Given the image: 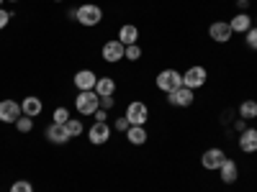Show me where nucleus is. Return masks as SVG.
Here are the masks:
<instances>
[{"mask_svg": "<svg viewBox=\"0 0 257 192\" xmlns=\"http://www.w3.org/2000/svg\"><path fill=\"white\" fill-rule=\"evenodd\" d=\"M100 20H103V10H100V6H95V3H85V6L77 8V24H80V26L93 28V26L100 24Z\"/></svg>", "mask_w": 257, "mask_h": 192, "instance_id": "nucleus-1", "label": "nucleus"}, {"mask_svg": "<svg viewBox=\"0 0 257 192\" xmlns=\"http://www.w3.org/2000/svg\"><path fill=\"white\" fill-rule=\"evenodd\" d=\"M75 108H77L80 116H93V113L100 108V98H98V92H95V90H85V92H80V95L75 98Z\"/></svg>", "mask_w": 257, "mask_h": 192, "instance_id": "nucleus-2", "label": "nucleus"}, {"mask_svg": "<svg viewBox=\"0 0 257 192\" xmlns=\"http://www.w3.org/2000/svg\"><path fill=\"white\" fill-rule=\"evenodd\" d=\"M155 82H157V88H160L162 92H173V90L183 88V74H180L178 70H162Z\"/></svg>", "mask_w": 257, "mask_h": 192, "instance_id": "nucleus-3", "label": "nucleus"}, {"mask_svg": "<svg viewBox=\"0 0 257 192\" xmlns=\"http://www.w3.org/2000/svg\"><path fill=\"white\" fill-rule=\"evenodd\" d=\"M123 116L128 118V123H132V126H147V120H149V108H147L142 100H134V102H128V108H126Z\"/></svg>", "mask_w": 257, "mask_h": 192, "instance_id": "nucleus-4", "label": "nucleus"}, {"mask_svg": "<svg viewBox=\"0 0 257 192\" xmlns=\"http://www.w3.org/2000/svg\"><path fill=\"white\" fill-rule=\"evenodd\" d=\"M206 77H208L206 67L196 64V67H190L188 72H183V84H185V88H190V90H198V88H203V84H206Z\"/></svg>", "mask_w": 257, "mask_h": 192, "instance_id": "nucleus-5", "label": "nucleus"}, {"mask_svg": "<svg viewBox=\"0 0 257 192\" xmlns=\"http://www.w3.org/2000/svg\"><path fill=\"white\" fill-rule=\"evenodd\" d=\"M111 134H113V128H111L108 123H105V120H103V123L95 120V123L90 126V131H88V138H90L93 146H103V144H108Z\"/></svg>", "mask_w": 257, "mask_h": 192, "instance_id": "nucleus-6", "label": "nucleus"}, {"mask_svg": "<svg viewBox=\"0 0 257 192\" xmlns=\"http://www.w3.org/2000/svg\"><path fill=\"white\" fill-rule=\"evenodd\" d=\"M21 116H24V110H21V102L16 100H0V123H16Z\"/></svg>", "mask_w": 257, "mask_h": 192, "instance_id": "nucleus-7", "label": "nucleus"}, {"mask_svg": "<svg viewBox=\"0 0 257 192\" xmlns=\"http://www.w3.org/2000/svg\"><path fill=\"white\" fill-rule=\"evenodd\" d=\"M224 159H226V154L221 152V148H206L203 152V156H201V164H203V169H208V172H219V166L224 164Z\"/></svg>", "mask_w": 257, "mask_h": 192, "instance_id": "nucleus-8", "label": "nucleus"}, {"mask_svg": "<svg viewBox=\"0 0 257 192\" xmlns=\"http://www.w3.org/2000/svg\"><path fill=\"white\" fill-rule=\"evenodd\" d=\"M193 100H196V98H193V90L185 88V84L178 88V90H173V92H167V102L175 105V108H190Z\"/></svg>", "mask_w": 257, "mask_h": 192, "instance_id": "nucleus-9", "label": "nucleus"}, {"mask_svg": "<svg viewBox=\"0 0 257 192\" xmlns=\"http://www.w3.org/2000/svg\"><path fill=\"white\" fill-rule=\"evenodd\" d=\"M231 26L226 24V20H213V24L208 26V36L216 41V44H226V41L231 38Z\"/></svg>", "mask_w": 257, "mask_h": 192, "instance_id": "nucleus-10", "label": "nucleus"}, {"mask_svg": "<svg viewBox=\"0 0 257 192\" xmlns=\"http://www.w3.org/2000/svg\"><path fill=\"white\" fill-rule=\"evenodd\" d=\"M123 52H126V46L121 44V41L118 38H113V41H105V44H103V49H100V54H103V59L105 62H121L123 59Z\"/></svg>", "mask_w": 257, "mask_h": 192, "instance_id": "nucleus-11", "label": "nucleus"}, {"mask_svg": "<svg viewBox=\"0 0 257 192\" xmlns=\"http://www.w3.org/2000/svg\"><path fill=\"white\" fill-rule=\"evenodd\" d=\"M95 82H98V74H95L93 70H80V72L75 74V88H77L80 92L95 90Z\"/></svg>", "mask_w": 257, "mask_h": 192, "instance_id": "nucleus-12", "label": "nucleus"}, {"mask_svg": "<svg viewBox=\"0 0 257 192\" xmlns=\"http://www.w3.org/2000/svg\"><path fill=\"white\" fill-rule=\"evenodd\" d=\"M44 136L52 141V144H67L70 141V134H67V128H64L62 123H49L47 126V131H44Z\"/></svg>", "mask_w": 257, "mask_h": 192, "instance_id": "nucleus-13", "label": "nucleus"}, {"mask_svg": "<svg viewBox=\"0 0 257 192\" xmlns=\"http://www.w3.org/2000/svg\"><path fill=\"white\" fill-rule=\"evenodd\" d=\"M239 148L244 154H254L257 152V131H254V128L247 126L244 131L239 134Z\"/></svg>", "mask_w": 257, "mask_h": 192, "instance_id": "nucleus-14", "label": "nucleus"}, {"mask_svg": "<svg viewBox=\"0 0 257 192\" xmlns=\"http://www.w3.org/2000/svg\"><path fill=\"white\" fill-rule=\"evenodd\" d=\"M21 110H24V116H29V118H36L41 110H44V102H41V98H36V95H29V98L21 100Z\"/></svg>", "mask_w": 257, "mask_h": 192, "instance_id": "nucleus-15", "label": "nucleus"}, {"mask_svg": "<svg viewBox=\"0 0 257 192\" xmlns=\"http://www.w3.org/2000/svg\"><path fill=\"white\" fill-rule=\"evenodd\" d=\"M219 174H221L224 184H234L239 180V169H237V164H234V159H224V164L219 166Z\"/></svg>", "mask_w": 257, "mask_h": 192, "instance_id": "nucleus-16", "label": "nucleus"}, {"mask_svg": "<svg viewBox=\"0 0 257 192\" xmlns=\"http://www.w3.org/2000/svg\"><path fill=\"white\" fill-rule=\"evenodd\" d=\"M229 26H231L234 34H247V31L252 28V16L242 10V13H237V16L229 20Z\"/></svg>", "mask_w": 257, "mask_h": 192, "instance_id": "nucleus-17", "label": "nucleus"}, {"mask_svg": "<svg viewBox=\"0 0 257 192\" xmlns=\"http://www.w3.org/2000/svg\"><path fill=\"white\" fill-rule=\"evenodd\" d=\"M118 41H121L123 46L137 44V41H139V28H137L134 24H123V26L118 28Z\"/></svg>", "mask_w": 257, "mask_h": 192, "instance_id": "nucleus-18", "label": "nucleus"}, {"mask_svg": "<svg viewBox=\"0 0 257 192\" xmlns=\"http://www.w3.org/2000/svg\"><path fill=\"white\" fill-rule=\"evenodd\" d=\"M126 138H128V144H132V146H142V144H147L149 134H147V128H144V126H128Z\"/></svg>", "mask_w": 257, "mask_h": 192, "instance_id": "nucleus-19", "label": "nucleus"}, {"mask_svg": "<svg viewBox=\"0 0 257 192\" xmlns=\"http://www.w3.org/2000/svg\"><path fill=\"white\" fill-rule=\"evenodd\" d=\"M95 92H98V98H113V92H116V82H113L111 77H98V82H95Z\"/></svg>", "mask_w": 257, "mask_h": 192, "instance_id": "nucleus-20", "label": "nucleus"}, {"mask_svg": "<svg viewBox=\"0 0 257 192\" xmlns=\"http://www.w3.org/2000/svg\"><path fill=\"white\" fill-rule=\"evenodd\" d=\"M239 116H242L244 120L257 118V100H244V102L239 105Z\"/></svg>", "mask_w": 257, "mask_h": 192, "instance_id": "nucleus-21", "label": "nucleus"}, {"mask_svg": "<svg viewBox=\"0 0 257 192\" xmlns=\"http://www.w3.org/2000/svg\"><path fill=\"white\" fill-rule=\"evenodd\" d=\"M64 128H67L70 138H77V136L85 131V126H82V120H80V118H70L67 123H64Z\"/></svg>", "mask_w": 257, "mask_h": 192, "instance_id": "nucleus-22", "label": "nucleus"}, {"mask_svg": "<svg viewBox=\"0 0 257 192\" xmlns=\"http://www.w3.org/2000/svg\"><path fill=\"white\" fill-rule=\"evenodd\" d=\"M16 128H18V134H31V131H34V118L21 116V118L16 120Z\"/></svg>", "mask_w": 257, "mask_h": 192, "instance_id": "nucleus-23", "label": "nucleus"}, {"mask_svg": "<svg viewBox=\"0 0 257 192\" xmlns=\"http://www.w3.org/2000/svg\"><path fill=\"white\" fill-rule=\"evenodd\" d=\"M72 116H70V110L67 108H64V105H59V108H54V113H52V123H67Z\"/></svg>", "mask_w": 257, "mask_h": 192, "instance_id": "nucleus-24", "label": "nucleus"}, {"mask_svg": "<svg viewBox=\"0 0 257 192\" xmlns=\"http://www.w3.org/2000/svg\"><path fill=\"white\" fill-rule=\"evenodd\" d=\"M123 59H128V62H139V59H142V46H139V44H128L126 52H123Z\"/></svg>", "mask_w": 257, "mask_h": 192, "instance_id": "nucleus-25", "label": "nucleus"}, {"mask_svg": "<svg viewBox=\"0 0 257 192\" xmlns=\"http://www.w3.org/2000/svg\"><path fill=\"white\" fill-rule=\"evenodd\" d=\"M11 192H34V184L29 180H16L11 184Z\"/></svg>", "mask_w": 257, "mask_h": 192, "instance_id": "nucleus-26", "label": "nucleus"}, {"mask_svg": "<svg viewBox=\"0 0 257 192\" xmlns=\"http://www.w3.org/2000/svg\"><path fill=\"white\" fill-rule=\"evenodd\" d=\"M244 36H247V46H249V49H254V52H257V28H254V26H252V28H249V31H247V34H244Z\"/></svg>", "mask_w": 257, "mask_h": 192, "instance_id": "nucleus-27", "label": "nucleus"}, {"mask_svg": "<svg viewBox=\"0 0 257 192\" xmlns=\"http://www.w3.org/2000/svg\"><path fill=\"white\" fill-rule=\"evenodd\" d=\"M128 126H132V123H128V118L123 116V118H118V120L113 123V131H121V134H126V131H128Z\"/></svg>", "mask_w": 257, "mask_h": 192, "instance_id": "nucleus-28", "label": "nucleus"}, {"mask_svg": "<svg viewBox=\"0 0 257 192\" xmlns=\"http://www.w3.org/2000/svg\"><path fill=\"white\" fill-rule=\"evenodd\" d=\"M11 16H13V13H8V10H3V8H0V31H3V28L11 24Z\"/></svg>", "mask_w": 257, "mask_h": 192, "instance_id": "nucleus-29", "label": "nucleus"}, {"mask_svg": "<svg viewBox=\"0 0 257 192\" xmlns=\"http://www.w3.org/2000/svg\"><path fill=\"white\" fill-rule=\"evenodd\" d=\"M113 102H116L113 98H100V108H103V110H111Z\"/></svg>", "mask_w": 257, "mask_h": 192, "instance_id": "nucleus-30", "label": "nucleus"}, {"mask_svg": "<svg viewBox=\"0 0 257 192\" xmlns=\"http://www.w3.org/2000/svg\"><path fill=\"white\" fill-rule=\"evenodd\" d=\"M93 118H95V120H100V123H103V120H105V118H108V113H105V110H103V108H98V110H95V113H93Z\"/></svg>", "mask_w": 257, "mask_h": 192, "instance_id": "nucleus-31", "label": "nucleus"}, {"mask_svg": "<svg viewBox=\"0 0 257 192\" xmlns=\"http://www.w3.org/2000/svg\"><path fill=\"white\" fill-rule=\"evenodd\" d=\"M234 128H237V131L242 134V131H244V128H247V120H244V118H239L237 123H234Z\"/></svg>", "mask_w": 257, "mask_h": 192, "instance_id": "nucleus-32", "label": "nucleus"}, {"mask_svg": "<svg viewBox=\"0 0 257 192\" xmlns=\"http://www.w3.org/2000/svg\"><path fill=\"white\" fill-rule=\"evenodd\" d=\"M67 18H70V20H77V8H70V10H67Z\"/></svg>", "mask_w": 257, "mask_h": 192, "instance_id": "nucleus-33", "label": "nucleus"}, {"mask_svg": "<svg viewBox=\"0 0 257 192\" xmlns=\"http://www.w3.org/2000/svg\"><path fill=\"white\" fill-rule=\"evenodd\" d=\"M237 6H239V8H242V10H244V8H247V6H249V0H237Z\"/></svg>", "mask_w": 257, "mask_h": 192, "instance_id": "nucleus-34", "label": "nucleus"}, {"mask_svg": "<svg viewBox=\"0 0 257 192\" xmlns=\"http://www.w3.org/2000/svg\"><path fill=\"white\" fill-rule=\"evenodd\" d=\"M254 28H257V16H254Z\"/></svg>", "mask_w": 257, "mask_h": 192, "instance_id": "nucleus-35", "label": "nucleus"}, {"mask_svg": "<svg viewBox=\"0 0 257 192\" xmlns=\"http://www.w3.org/2000/svg\"><path fill=\"white\" fill-rule=\"evenodd\" d=\"M3 3H6V0H0V8H3Z\"/></svg>", "mask_w": 257, "mask_h": 192, "instance_id": "nucleus-36", "label": "nucleus"}, {"mask_svg": "<svg viewBox=\"0 0 257 192\" xmlns=\"http://www.w3.org/2000/svg\"><path fill=\"white\" fill-rule=\"evenodd\" d=\"M8 3H18V0H8Z\"/></svg>", "mask_w": 257, "mask_h": 192, "instance_id": "nucleus-37", "label": "nucleus"}]
</instances>
